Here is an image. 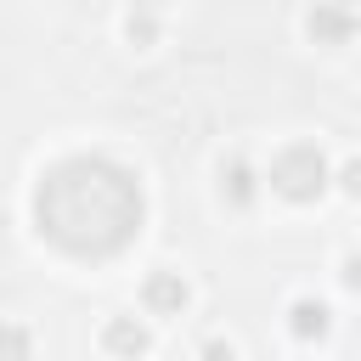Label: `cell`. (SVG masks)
<instances>
[{"label":"cell","mask_w":361,"mask_h":361,"mask_svg":"<svg viewBox=\"0 0 361 361\" xmlns=\"http://www.w3.org/2000/svg\"><path fill=\"white\" fill-rule=\"evenodd\" d=\"M355 11L344 6V0H316L310 6V17H305V34L316 39V45H350L355 39Z\"/></svg>","instance_id":"3"},{"label":"cell","mask_w":361,"mask_h":361,"mask_svg":"<svg viewBox=\"0 0 361 361\" xmlns=\"http://www.w3.org/2000/svg\"><path fill=\"white\" fill-rule=\"evenodd\" d=\"M271 192H282L288 203H310V197H322L327 192V158L310 147V141H293V147H282L276 158H271Z\"/></svg>","instance_id":"2"},{"label":"cell","mask_w":361,"mask_h":361,"mask_svg":"<svg viewBox=\"0 0 361 361\" xmlns=\"http://www.w3.org/2000/svg\"><path fill=\"white\" fill-rule=\"evenodd\" d=\"M344 282H350V288H361V254H350V259H344Z\"/></svg>","instance_id":"11"},{"label":"cell","mask_w":361,"mask_h":361,"mask_svg":"<svg viewBox=\"0 0 361 361\" xmlns=\"http://www.w3.org/2000/svg\"><path fill=\"white\" fill-rule=\"evenodd\" d=\"M0 361H28V327H17V322L0 327Z\"/></svg>","instance_id":"8"},{"label":"cell","mask_w":361,"mask_h":361,"mask_svg":"<svg viewBox=\"0 0 361 361\" xmlns=\"http://www.w3.org/2000/svg\"><path fill=\"white\" fill-rule=\"evenodd\" d=\"M203 361H237V350H231L226 338H209V344H203Z\"/></svg>","instance_id":"10"},{"label":"cell","mask_w":361,"mask_h":361,"mask_svg":"<svg viewBox=\"0 0 361 361\" xmlns=\"http://www.w3.org/2000/svg\"><path fill=\"white\" fill-rule=\"evenodd\" d=\"M141 299H147L152 316H180V310H186V282H180V271H152L147 288H141Z\"/></svg>","instance_id":"4"},{"label":"cell","mask_w":361,"mask_h":361,"mask_svg":"<svg viewBox=\"0 0 361 361\" xmlns=\"http://www.w3.org/2000/svg\"><path fill=\"white\" fill-rule=\"evenodd\" d=\"M102 344H107L113 355L135 361V355H147V322H135V316H113V322L102 327Z\"/></svg>","instance_id":"5"},{"label":"cell","mask_w":361,"mask_h":361,"mask_svg":"<svg viewBox=\"0 0 361 361\" xmlns=\"http://www.w3.org/2000/svg\"><path fill=\"white\" fill-rule=\"evenodd\" d=\"M344 192H361V164H344Z\"/></svg>","instance_id":"12"},{"label":"cell","mask_w":361,"mask_h":361,"mask_svg":"<svg viewBox=\"0 0 361 361\" xmlns=\"http://www.w3.org/2000/svg\"><path fill=\"white\" fill-rule=\"evenodd\" d=\"M130 39H135V45H152V39H158V23H152V11L130 17Z\"/></svg>","instance_id":"9"},{"label":"cell","mask_w":361,"mask_h":361,"mask_svg":"<svg viewBox=\"0 0 361 361\" xmlns=\"http://www.w3.org/2000/svg\"><path fill=\"white\" fill-rule=\"evenodd\" d=\"M288 327H293V338H305V344H310V338H327V327H333V322H327V305H322V299H293Z\"/></svg>","instance_id":"6"},{"label":"cell","mask_w":361,"mask_h":361,"mask_svg":"<svg viewBox=\"0 0 361 361\" xmlns=\"http://www.w3.org/2000/svg\"><path fill=\"white\" fill-rule=\"evenodd\" d=\"M135 6H141V11H152V6H158V0H135Z\"/></svg>","instance_id":"13"},{"label":"cell","mask_w":361,"mask_h":361,"mask_svg":"<svg viewBox=\"0 0 361 361\" xmlns=\"http://www.w3.org/2000/svg\"><path fill=\"white\" fill-rule=\"evenodd\" d=\"M34 220L39 237H51L62 254H118L141 231V180L107 158H62L39 175Z\"/></svg>","instance_id":"1"},{"label":"cell","mask_w":361,"mask_h":361,"mask_svg":"<svg viewBox=\"0 0 361 361\" xmlns=\"http://www.w3.org/2000/svg\"><path fill=\"white\" fill-rule=\"evenodd\" d=\"M220 197H226V203H237V209H248V203H254V169H248L243 158H231V164L220 169Z\"/></svg>","instance_id":"7"}]
</instances>
